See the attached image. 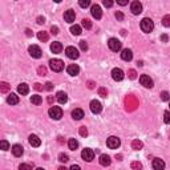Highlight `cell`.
I'll use <instances>...</instances> for the list:
<instances>
[{"instance_id":"obj_23","label":"cell","mask_w":170,"mask_h":170,"mask_svg":"<svg viewBox=\"0 0 170 170\" xmlns=\"http://www.w3.org/2000/svg\"><path fill=\"white\" fill-rule=\"evenodd\" d=\"M153 168L156 170H161V169L165 168V162L162 161V159H159V158H154L153 159Z\"/></svg>"},{"instance_id":"obj_25","label":"cell","mask_w":170,"mask_h":170,"mask_svg":"<svg viewBox=\"0 0 170 170\" xmlns=\"http://www.w3.org/2000/svg\"><path fill=\"white\" fill-rule=\"evenodd\" d=\"M7 102L9 104V105H16L17 102H19V96H16L15 93H11L9 96L7 97Z\"/></svg>"},{"instance_id":"obj_2","label":"cell","mask_w":170,"mask_h":170,"mask_svg":"<svg viewBox=\"0 0 170 170\" xmlns=\"http://www.w3.org/2000/svg\"><path fill=\"white\" fill-rule=\"evenodd\" d=\"M153 28H154V23H153V20L152 19H149V17H145L142 19V21H141V29L144 32H152L153 31Z\"/></svg>"},{"instance_id":"obj_6","label":"cell","mask_w":170,"mask_h":170,"mask_svg":"<svg viewBox=\"0 0 170 170\" xmlns=\"http://www.w3.org/2000/svg\"><path fill=\"white\" fill-rule=\"evenodd\" d=\"M65 54H67V57H69V59H72V60H76V59H78V56H80V53H78V51L74 47H67L65 48Z\"/></svg>"},{"instance_id":"obj_44","label":"cell","mask_w":170,"mask_h":170,"mask_svg":"<svg viewBox=\"0 0 170 170\" xmlns=\"http://www.w3.org/2000/svg\"><path fill=\"white\" fill-rule=\"evenodd\" d=\"M161 97H162L163 101H168V100H169V93L168 92H162L161 93Z\"/></svg>"},{"instance_id":"obj_19","label":"cell","mask_w":170,"mask_h":170,"mask_svg":"<svg viewBox=\"0 0 170 170\" xmlns=\"http://www.w3.org/2000/svg\"><path fill=\"white\" fill-rule=\"evenodd\" d=\"M100 165H101V166H109V165H111V157L108 156V154H101V156H100Z\"/></svg>"},{"instance_id":"obj_22","label":"cell","mask_w":170,"mask_h":170,"mask_svg":"<svg viewBox=\"0 0 170 170\" xmlns=\"http://www.w3.org/2000/svg\"><path fill=\"white\" fill-rule=\"evenodd\" d=\"M17 92L21 94V96H26V94L29 93V87L27 84H20L19 87H17Z\"/></svg>"},{"instance_id":"obj_35","label":"cell","mask_w":170,"mask_h":170,"mask_svg":"<svg viewBox=\"0 0 170 170\" xmlns=\"http://www.w3.org/2000/svg\"><path fill=\"white\" fill-rule=\"evenodd\" d=\"M78 4L81 8H87V7H89V4H91V0H78Z\"/></svg>"},{"instance_id":"obj_36","label":"cell","mask_w":170,"mask_h":170,"mask_svg":"<svg viewBox=\"0 0 170 170\" xmlns=\"http://www.w3.org/2000/svg\"><path fill=\"white\" fill-rule=\"evenodd\" d=\"M37 73H39V76H45V74H47V68L45 67H39L37 68Z\"/></svg>"},{"instance_id":"obj_47","label":"cell","mask_w":170,"mask_h":170,"mask_svg":"<svg viewBox=\"0 0 170 170\" xmlns=\"http://www.w3.org/2000/svg\"><path fill=\"white\" fill-rule=\"evenodd\" d=\"M169 116H170V114H169V112L166 111V112H165V120H163L165 124H169V121H170V120H169Z\"/></svg>"},{"instance_id":"obj_54","label":"cell","mask_w":170,"mask_h":170,"mask_svg":"<svg viewBox=\"0 0 170 170\" xmlns=\"http://www.w3.org/2000/svg\"><path fill=\"white\" fill-rule=\"evenodd\" d=\"M162 40H163V41H168V36H166V35H162Z\"/></svg>"},{"instance_id":"obj_43","label":"cell","mask_w":170,"mask_h":170,"mask_svg":"<svg viewBox=\"0 0 170 170\" xmlns=\"http://www.w3.org/2000/svg\"><path fill=\"white\" fill-rule=\"evenodd\" d=\"M51 33H52V35H59V28H57L56 26H52V28H51Z\"/></svg>"},{"instance_id":"obj_11","label":"cell","mask_w":170,"mask_h":170,"mask_svg":"<svg viewBox=\"0 0 170 170\" xmlns=\"http://www.w3.org/2000/svg\"><path fill=\"white\" fill-rule=\"evenodd\" d=\"M112 77H113V80H116V81H121V80H124V77H125L124 71L120 68H114L112 71Z\"/></svg>"},{"instance_id":"obj_46","label":"cell","mask_w":170,"mask_h":170,"mask_svg":"<svg viewBox=\"0 0 170 170\" xmlns=\"http://www.w3.org/2000/svg\"><path fill=\"white\" fill-rule=\"evenodd\" d=\"M45 89H47V91H52V89H53V84L52 83H47L45 84Z\"/></svg>"},{"instance_id":"obj_39","label":"cell","mask_w":170,"mask_h":170,"mask_svg":"<svg viewBox=\"0 0 170 170\" xmlns=\"http://www.w3.org/2000/svg\"><path fill=\"white\" fill-rule=\"evenodd\" d=\"M80 49H81V51H87L88 49V44L85 40H81V41H80Z\"/></svg>"},{"instance_id":"obj_45","label":"cell","mask_w":170,"mask_h":170,"mask_svg":"<svg viewBox=\"0 0 170 170\" xmlns=\"http://www.w3.org/2000/svg\"><path fill=\"white\" fill-rule=\"evenodd\" d=\"M132 168H133V169H141L142 165L139 163V162H133V163H132Z\"/></svg>"},{"instance_id":"obj_7","label":"cell","mask_w":170,"mask_h":170,"mask_svg":"<svg viewBox=\"0 0 170 170\" xmlns=\"http://www.w3.org/2000/svg\"><path fill=\"white\" fill-rule=\"evenodd\" d=\"M28 52L33 59H40L41 57V54H43L41 49H40V47H37V45H31L28 48Z\"/></svg>"},{"instance_id":"obj_5","label":"cell","mask_w":170,"mask_h":170,"mask_svg":"<svg viewBox=\"0 0 170 170\" xmlns=\"http://www.w3.org/2000/svg\"><path fill=\"white\" fill-rule=\"evenodd\" d=\"M106 145L109 149H117V148H120V145H121V141H120L118 137L112 136L106 139Z\"/></svg>"},{"instance_id":"obj_56","label":"cell","mask_w":170,"mask_h":170,"mask_svg":"<svg viewBox=\"0 0 170 170\" xmlns=\"http://www.w3.org/2000/svg\"><path fill=\"white\" fill-rule=\"evenodd\" d=\"M53 2H54V3H60V2H61V0H53Z\"/></svg>"},{"instance_id":"obj_8","label":"cell","mask_w":170,"mask_h":170,"mask_svg":"<svg viewBox=\"0 0 170 170\" xmlns=\"http://www.w3.org/2000/svg\"><path fill=\"white\" fill-rule=\"evenodd\" d=\"M81 157L84 161H88V162H91L92 159L94 158V152L92 150V149H84V150L81 152Z\"/></svg>"},{"instance_id":"obj_14","label":"cell","mask_w":170,"mask_h":170,"mask_svg":"<svg viewBox=\"0 0 170 170\" xmlns=\"http://www.w3.org/2000/svg\"><path fill=\"white\" fill-rule=\"evenodd\" d=\"M74 19H76V13H74L73 9H68V11L64 13V20L67 23H73Z\"/></svg>"},{"instance_id":"obj_31","label":"cell","mask_w":170,"mask_h":170,"mask_svg":"<svg viewBox=\"0 0 170 170\" xmlns=\"http://www.w3.org/2000/svg\"><path fill=\"white\" fill-rule=\"evenodd\" d=\"M132 148L134 149V150H141V149H142V142L138 141V139H134V141L132 142Z\"/></svg>"},{"instance_id":"obj_52","label":"cell","mask_w":170,"mask_h":170,"mask_svg":"<svg viewBox=\"0 0 170 170\" xmlns=\"http://www.w3.org/2000/svg\"><path fill=\"white\" fill-rule=\"evenodd\" d=\"M35 89H36V91H40V89H43L41 84H35Z\"/></svg>"},{"instance_id":"obj_28","label":"cell","mask_w":170,"mask_h":170,"mask_svg":"<svg viewBox=\"0 0 170 170\" xmlns=\"http://www.w3.org/2000/svg\"><path fill=\"white\" fill-rule=\"evenodd\" d=\"M71 33L74 35V36H78V35H81V27L74 24V26L71 27Z\"/></svg>"},{"instance_id":"obj_40","label":"cell","mask_w":170,"mask_h":170,"mask_svg":"<svg viewBox=\"0 0 170 170\" xmlns=\"http://www.w3.org/2000/svg\"><path fill=\"white\" fill-rule=\"evenodd\" d=\"M80 136H83V137H87L88 136V130H87V128H85V126L80 128Z\"/></svg>"},{"instance_id":"obj_17","label":"cell","mask_w":170,"mask_h":170,"mask_svg":"<svg viewBox=\"0 0 170 170\" xmlns=\"http://www.w3.org/2000/svg\"><path fill=\"white\" fill-rule=\"evenodd\" d=\"M67 72H68V74H71V76H77L78 72H80V68H78V65H76V64H71V65H68Z\"/></svg>"},{"instance_id":"obj_9","label":"cell","mask_w":170,"mask_h":170,"mask_svg":"<svg viewBox=\"0 0 170 170\" xmlns=\"http://www.w3.org/2000/svg\"><path fill=\"white\" fill-rule=\"evenodd\" d=\"M139 83H141V85L145 88H152L153 87V80L149 77L148 74H142V76L139 77Z\"/></svg>"},{"instance_id":"obj_15","label":"cell","mask_w":170,"mask_h":170,"mask_svg":"<svg viewBox=\"0 0 170 170\" xmlns=\"http://www.w3.org/2000/svg\"><path fill=\"white\" fill-rule=\"evenodd\" d=\"M11 150H12V154H13L15 157H21V156H23V153H24V149H23V146H21V145H19V144L13 145Z\"/></svg>"},{"instance_id":"obj_48","label":"cell","mask_w":170,"mask_h":170,"mask_svg":"<svg viewBox=\"0 0 170 170\" xmlns=\"http://www.w3.org/2000/svg\"><path fill=\"white\" fill-rule=\"evenodd\" d=\"M129 0H117V3L120 4V6H126Z\"/></svg>"},{"instance_id":"obj_26","label":"cell","mask_w":170,"mask_h":170,"mask_svg":"<svg viewBox=\"0 0 170 170\" xmlns=\"http://www.w3.org/2000/svg\"><path fill=\"white\" fill-rule=\"evenodd\" d=\"M37 37H39V40H40V41H43V43L48 41V39H49L48 33H47L45 31H40V32L37 33Z\"/></svg>"},{"instance_id":"obj_55","label":"cell","mask_w":170,"mask_h":170,"mask_svg":"<svg viewBox=\"0 0 170 170\" xmlns=\"http://www.w3.org/2000/svg\"><path fill=\"white\" fill-rule=\"evenodd\" d=\"M26 32H27V36H31V35H32V33H31V31H29V29H27Z\"/></svg>"},{"instance_id":"obj_24","label":"cell","mask_w":170,"mask_h":170,"mask_svg":"<svg viewBox=\"0 0 170 170\" xmlns=\"http://www.w3.org/2000/svg\"><path fill=\"white\" fill-rule=\"evenodd\" d=\"M72 117H73V120H81V118L84 117V112H83V109H80V108L74 109V111L72 112Z\"/></svg>"},{"instance_id":"obj_3","label":"cell","mask_w":170,"mask_h":170,"mask_svg":"<svg viewBox=\"0 0 170 170\" xmlns=\"http://www.w3.org/2000/svg\"><path fill=\"white\" fill-rule=\"evenodd\" d=\"M49 117L53 118V120H60L63 117V109L60 108V106H52V108H49Z\"/></svg>"},{"instance_id":"obj_30","label":"cell","mask_w":170,"mask_h":170,"mask_svg":"<svg viewBox=\"0 0 170 170\" xmlns=\"http://www.w3.org/2000/svg\"><path fill=\"white\" fill-rule=\"evenodd\" d=\"M31 102L35 105H40L43 102V98H41V96H39V94H35V96L31 97Z\"/></svg>"},{"instance_id":"obj_34","label":"cell","mask_w":170,"mask_h":170,"mask_svg":"<svg viewBox=\"0 0 170 170\" xmlns=\"http://www.w3.org/2000/svg\"><path fill=\"white\" fill-rule=\"evenodd\" d=\"M59 161H60V162H64V163H65V162H68V161H69V157L67 156V154L61 153V154H59Z\"/></svg>"},{"instance_id":"obj_1","label":"cell","mask_w":170,"mask_h":170,"mask_svg":"<svg viewBox=\"0 0 170 170\" xmlns=\"http://www.w3.org/2000/svg\"><path fill=\"white\" fill-rule=\"evenodd\" d=\"M49 67H51L53 72H61L64 69V61L60 59H53L49 61Z\"/></svg>"},{"instance_id":"obj_32","label":"cell","mask_w":170,"mask_h":170,"mask_svg":"<svg viewBox=\"0 0 170 170\" xmlns=\"http://www.w3.org/2000/svg\"><path fill=\"white\" fill-rule=\"evenodd\" d=\"M0 149H2V150H8L9 149V142L8 141H6V139H0Z\"/></svg>"},{"instance_id":"obj_49","label":"cell","mask_w":170,"mask_h":170,"mask_svg":"<svg viewBox=\"0 0 170 170\" xmlns=\"http://www.w3.org/2000/svg\"><path fill=\"white\" fill-rule=\"evenodd\" d=\"M44 23H45V19L41 17V16H39L37 17V24H44Z\"/></svg>"},{"instance_id":"obj_42","label":"cell","mask_w":170,"mask_h":170,"mask_svg":"<svg viewBox=\"0 0 170 170\" xmlns=\"http://www.w3.org/2000/svg\"><path fill=\"white\" fill-rule=\"evenodd\" d=\"M20 170H32V166L31 165H26V163H23V165H20Z\"/></svg>"},{"instance_id":"obj_4","label":"cell","mask_w":170,"mask_h":170,"mask_svg":"<svg viewBox=\"0 0 170 170\" xmlns=\"http://www.w3.org/2000/svg\"><path fill=\"white\" fill-rule=\"evenodd\" d=\"M108 45H109V48H111V51H113V52H118V51H121L122 44H121V41H120V40L112 37V39H109Z\"/></svg>"},{"instance_id":"obj_12","label":"cell","mask_w":170,"mask_h":170,"mask_svg":"<svg viewBox=\"0 0 170 170\" xmlns=\"http://www.w3.org/2000/svg\"><path fill=\"white\" fill-rule=\"evenodd\" d=\"M130 11L133 15H139L142 12V4L138 2V0H136V2H133L132 3V6H130Z\"/></svg>"},{"instance_id":"obj_10","label":"cell","mask_w":170,"mask_h":170,"mask_svg":"<svg viewBox=\"0 0 170 170\" xmlns=\"http://www.w3.org/2000/svg\"><path fill=\"white\" fill-rule=\"evenodd\" d=\"M91 111H92V113H94V114H98L100 112L102 111L101 102L97 101V100H92V101H91Z\"/></svg>"},{"instance_id":"obj_37","label":"cell","mask_w":170,"mask_h":170,"mask_svg":"<svg viewBox=\"0 0 170 170\" xmlns=\"http://www.w3.org/2000/svg\"><path fill=\"white\" fill-rule=\"evenodd\" d=\"M162 24L165 27H170V15H166V16L162 19Z\"/></svg>"},{"instance_id":"obj_29","label":"cell","mask_w":170,"mask_h":170,"mask_svg":"<svg viewBox=\"0 0 170 170\" xmlns=\"http://www.w3.org/2000/svg\"><path fill=\"white\" fill-rule=\"evenodd\" d=\"M9 89H11V85H9L8 83H0V92L2 93L9 92Z\"/></svg>"},{"instance_id":"obj_33","label":"cell","mask_w":170,"mask_h":170,"mask_svg":"<svg viewBox=\"0 0 170 170\" xmlns=\"http://www.w3.org/2000/svg\"><path fill=\"white\" fill-rule=\"evenodd\" d=\"M83 27L85 29H91L92 28V21L89 19H83Z\"/></svg>"},{"instance_id":"obj_13","label":"cell","mask_w":170,"mask_h":170,"mask_svg":"<svg viewBox=\"0 0 170 170\" xmlns=\"http://www.w3.org/2000/svg\"><path fill=\"white\" fill-rule=\"evenodd\" d=\"M91 13H92V16L94 17V19H101V16H102V11H101V7L100 6H97V4H94V6L92 7V9H91Z\"/></svg>"},{"instance_id":"obj_16","label":"cell","mask_w":170,"mask_h":170,"mask_svg":"<svg viewBox=\"0 0 170 170\" xmlns=\"http://www.w3.org/2000/svg\"><path fill=\"white\" fill-rule=\"evenodd\" d=\"M28 141H29V144H31L33 148H39L40 145H41V139H40L36 134H31L29 138H28Z\"/></svg>"},{"instance_id":"obj_38","label":"cell","mask_w":170,"mask_h":170,"mask_svg":"<svg viewBox=\"0 0 170 170\" xmlns=\"http://www.w3.org/2000/svg\"><path fill=\"white\" fill-rule=\"evenodd\" d=\"M98 94L101 97H106L108 96V91L105 88H98Z\"/></svg>"},{"instance_id":"obj_51","label":"cell","mask_w":170,"mask_h":170,"mask_svg":"<svg viewBox=\"0 0 170 170\" xmlns=\"http://www.w3.org/2000/svg\"><path fill=\"white\" fill-rule=\"evenodd\" d=\"M116 17H117L118 20H124V15H122L121 12H117V13H116Z\"/></svg>"},{"instance_id":"obj_20","label":"cell","mask_w":170,"mask_h":170,"mask_svg":"<svg viewBox=\"0 0 170 170\" xmlns=\"http://www.w3.org/2000/svg\"><path fill=\"white\" fill-rule=\"evenodd\" d=\"M56 100L60 102V104H65L67 101H68V96H67V93L65 92H57V94H56Z\"/></svg>"},{"instance_id":"obj_27","label":"cell","mask_w":170,"mask_h":170,"mask_svg":"<svg viewBox=\"0 0 170 170\" xmlns=\"http://www.w3.org/2000/svg\"><path fill=\"white\" fill-rule=\"evenodd\" d=\"M68 146L71 150H76V149L78 148V142H77V139H74V138H71L68 141Z\"/></svg>"},{"instance_id":"obj_50","label":"cell","mask_w":170,"mask_h":170,"mask_svg":"<svg viewBox=\"0 0 170 170\" xmlns=\"http://www.w3.org/2000/svg\"><path fill=\"white\" fill-rule=\"evenodd\" d=\"M129 77H130V78H136V72H134L133 69H132V71H129Z\"/></svg>"},{"instance_id":"obj_53","label":"cell","mask_w":170,"mask_h":170,"mask_svg":"<svg viewBox=\"0 0 170 170\" xmlns=\"http://www.w3.org/2000/svg\"><path fill=\"white\" fill-rule=\"evenodd\" d=\"M71 169H72V170H78V169H80V166H78V165H72Z\"/></svg>"},{"instance_id":"obj_41","label":"cell","mask_w":170,"mask_h":170,"mask_svg":"<svg viewBox=\"0 0 170 170\" xmlns=\"http://www.w3.org/2000/svg\"><path fill=\"white\" fill-rule=\"evenodd\" d=\"M102 4L106 8H111L113 6V0H102Z\"/></svg>"},{"instance_id":"obj_21","label":"cell","mask_w":170,"mask_h":170,"mask_svg":"<svg viewBox=\"0 0 170 170\" xmlns=\"http://www.w3.org/2000/svg\"><path fill=\"white\" fill-rule=\"evenodd\" d=\"M51 51L53 53H60L63 51V45H61V43H59V41H54L51 44Z\"/></svg>"},{"instance_id":"obj_18","label":"cell","mask_w":170,"mask_h":170,"mask_svg":"<svg viewBox=\"0 0 170 170\" xmlns=\"http://www.w3.org/2000/svg\"><path fill=\"white\" fill-rule=\"evenodd\" d=\"M121 59L124 60V61H130V60L133 59V53L130 49H122V52H121Z\"/></svg>"}]
</instances>
